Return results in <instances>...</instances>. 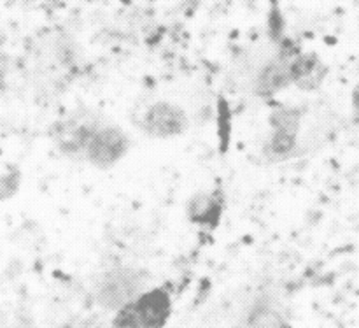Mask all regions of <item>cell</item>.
Listing matches in <instances>:
<instances>
[{
  "label": "cell",
  "instance_id": "obj_1",
  "mask_svg": "<svg viewBox=\"0 0 359 328\" xmlns=\"http://www.w3.org/2000/svg\"><path fill=\"white\" fill-rule=\"evenodd\" d=\"M170 315V291L165 287L147 288L116 311L111 328H165Z\"/></svg>",
  "mask_w": 359,
  "mask_h": 328
},
{
  "label": "cell",
  "instance_id": "obj_2",
  "mask_svg": "<svg viewBox=\"0 0 359 328\" xmlns=\"http://www.w3.org/2000/svg\"><path fill=\"white\" fill-rule=\"evenodd\" d=\"M128 133L114 123L98 122L84 150V160L97 169H111L128 153Z\"/></svg>",
  "mask_w": 359,
  "mask_h": 328
},
{
  "label": "cell",
  "instance_id": "obj_3",
  "mask_svg": "<svg viewBox=\"0 0 359 328\" xmlns=\"http://www.w3.org/2000/svg\"><path fill=\"white\" fill-rule=\"evenodd\" d=\"M302 126V111L294 107L277 109L270 116V133L265 155L272 162H283L293 155Z\"/></svg>",
  "mask_w": 359,
  "mask_h": 328
},
{
  "label": "cell",
  "instance_id": "obj_4",
  "mask_svg": "<svg viewBox=\"0 0 359 328\" xmlns=\"http://www.w3.org/2000/svg\"><path fill=\"white\" fill-rule=\"evenodd\" d=\"M189 119L184 109L168 100L151 104L140 116V129L154 139H175L188 130Z\"/></svg>",
  "mask_w": 359,
  "mask_h": 328
},
{
  "label": "cell",
  "instance_id": "obj_5",
  "mask_svg": "<svg viewBox=\"0 0 359 328\" xmlns=\"http://www.w3.org/2000/svg\"><path fill=\"white\" fill-rule=\"evenodd\" d=\"M144 290L147 288H144L142 274L133 269H118L105 274V277L102 280L100 288H98V301L105 308L118 311L121 306L135 299Z\"/></svg>",
  "mask_w": 359,
  "mask_h": 328
},
{
  "label": "cell",
  "instance_id": "obj_6",
  "mask_svg": "<svg viewBox=\"0 0 359 328\" xmlns=\"http://www.w3.org/2000/svg\"><path fill=\"white\" fill-rule=\"evenodd\" d=\"M97 119L86 116H72L65 122H58L53 129V140L62 153L69 157H84L91 133L97 126Z\"/></svg>",
  "mask_w": 359,
  "mask_h": 328
},
{
  "label": "cell",
  "instance_id": "obj_7",
  "mask_svg": "<svg viewBox=\"0 0 359 328\" xmlns=\"http://www.w3.org/2000/svg\"><path fill=\"white\" fill-rule=\"evenodd\" d=\"M326 69L316 56L298 55L291 58V81L302 90H314L325 79Z\"/></svg>",
  "mask_w": 359,
  "mask_h": 328
},
{
  "label": "cell",
  "instance_id": "obj_8",
  "mask_svg": "<svg viewBox=\"0 0 359 328\" xmlns=\"http://www.w3.org/2000/svg\"><path fill=\"white\" fill-rule=\"evenodd\" d=\"M20 183L21 174L18 171H9L6 174H0V200H7L16 195Z\"/></svg>",
  "mask_w": 359,
  "mask_h": 328
},
{
  "label": "cell",
  "instance_id": "obj_9",
  "mask_svg": "<svg viewBox=\"0 0 359 328\" xmlns=\"http://www.w3.org/2000/svg\"><path fill=\"white\" fill-rule=\"evenodd\" d=\"M351 102H353L354 111H356L358 114H359V83L356 84V86H354V90H353V97H351Z\"/></svg>",
  "mask_w": 359,
  "mask_h": 328
}]
</instances>
